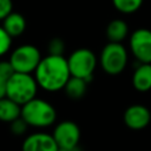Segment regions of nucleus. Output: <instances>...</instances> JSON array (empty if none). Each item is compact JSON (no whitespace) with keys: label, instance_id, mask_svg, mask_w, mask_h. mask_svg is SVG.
<instances>
[{"label":"nucleus","instance_id":"obj_3","mask_svg":"<svg viewBox=\"0 0 151 151\" xmlns=\"http://www.w3.org/2000/svg\"><path fill=\"white\" fill-rule=\"evenodd\" d=\"M38 83L35 77L28 73L15 72L7 80V96L19 105H25L29 100L35 98L38 91Z\"/></svg>","mask_w":151,"mask_h":151},{"label":"nucleus","instance_id":"obj_2","mask_svg":"<svg viewBox=\"0 0 151 151\" xmlns=\"http://www.w3.org/2000/svg\"><path fill=\"white\" fill-rule=\"evenodd\" d=\"M21 117L29 126L47 127L55 122L57 111L48 101L35 97L21 106Z\"/></svg>","mask_w":151,"mask_h":151},{"label":"nucleus","instance_id":"obj_13","mask_svg":"<svg viewBox=\"0 0 151 151\" xmlns=\"http://www.w3.org/2000/svg\"><path fill=\"white\" fill-rule=\"evenodd\" d=\"M21 116V105L8 97L0 99V122L12 123Z\"/></svg>","mask_w":151,"mask_h":151},{"label":"nucleus","instance_id":"obj_19","mask_svg":"<svg viewBox=\"0 0 151 151\" xmlns=\"http://www.w3.org/2000/svg\"><path fill=\"white\" fill-rule=\"evenodd\" d=\"M65 44L60 38H53L48 42V54L51 55H64Z\"/></svg>","mask_w":151,"mask_h":151},{"label":"nucleus","instance_id":"obj_10","mask_svg":"<svg viewBox=\"0 0 151 151\" xmlns=\"http://www.w3.org/2000/svg\"><path fill=\"white\" fill-rule=\"evenodd\" d=\"M22 151H59V146L52 134L35 132L25 138Z\"/></svg>","mask_w":151,"mask_h":151},{"label":"nucleus","instance_id":"obj_4","mask_svg":"<svg viewBox=\"0 0 151 151\" xmlns=\"http://www.w3.org/2000/svg\"><path fill=\"white\" fill-rule=\"evenodd\" d=\"M101 68L111 76L119 74L127 64V52L122 42H110L104 46L99 57Z\"/></svg>","mask_w":151,"mask_h":151},{"label":"nucleus","instance_id":"obj_12","mask_svg":"<svg viewBox=\"0 0 151 151\" xmlns=\"http://www.w3.org/2000/svg\"><path fill=\"white\" fill-rule=\"evenodd\" d=\"M2 27L12 38H15L21 35L26 29V20L20 13L12 12L2 20Z\"/></svg>","mask_w":151,"mask_h":151},{"label":"nucleus","instance_id":"obj_22","mask_svg":"<svg viewBox=\"0 0 151 151\" xmlns=\"http://www.w3.org/2000/svg\"><path fill=\"white\" fill-rule=\"evenodd\" d=\"M7 96V80L0 77V99Z\"/></svg>","mask_w":151,"mask_h":151},{"label":"nucleus","instance_id":"obj_9","mask_svg":"<svg viewBox=\"0 0 151 151\" xmlns=\"http://www.w3.org/2000/svg\"><path fill=\"white\" fill-rule=\"evenodd\" d=\"M124 123L131 130H143L151 120V113L144 105L134 104L129 106L124 112Z\"/></svg>","mask_w":151,"mask_h":151},{"label":"nucleus","instance_id":"obj_5","mask_svg":"<svg viewBox=\"0 0 151 151\" xmlns=\"http://www.w3.org/2000/svg\"><path fill=\"white\" fill-rule=\"evenodd\" d=\"M67 64L72 77L83 78L88 83L97 66V57L88 48H78L70 54Z\"/></svg>","mask_w":151,"mask_h":151},{"label":"nucleus","instance_id":"obj_11","mask_svg":"<svg viewBox=\"0 0 151 151\" xmlns=\"http://www.w3.org/2000/svg\"><path fill=\"white\" fill-rule=\"evenodd\" d=\"M132 85L139 92H146L151 88V64L139 63L132 76Z\"/></svg>","mask_w":151,"mask_h":151},{"label":"nucleus","instance_id":"obj_6","mask_svg":"<svg viewBox=\"0 0 151 151\" xmlns=\"http://www.w3.org/2000/svg\"><path fill=\"white\" fill-rule=\"evenodd\" d=\"M41 59L42 58L38 47L29 44L17 47L9 55V63L18 73L31 74L32 72H35Z\"/></svg>","mask_w":151,"mask_h":151},{"label":"nucleus","instance_id":"obj_14","mask_svg":"<svg viewBox=\"0 0 151 151\" xmlns=\"http://www.w3.org/2000/svg\"><path fill=\"white\" fill-rule=\"evenodd\" d=\"M129 33V26L124 20L114 19L106 27V37L110 42H122Z\"/></svg>","mask_w":151,"mask_h":151},{"label":"nucleus","instance_id":"obj_8","mask_svg":"<svg viewBox=\"0 0 151 151\" xmlns=\"http://www.w3.org/2000/svg\"><path fill=\"white\" fill-rule=\"evenodd\" d=\"M59 149H70L78 146L80 140V129L72 120L60 122L52 133Z\"/></svg>","mask_w":151,"mask_h":151},{"label":"nucleus","instance_id":"obj_15","mask_svg":"<svg viewBox=\"0 0 151 151\" xmlns=\"http://www.w3.org/2000/svg\"><path fill=\"white\" fill-rule=\"evenodd\" d=\"M64 91L66 93V96L71 99H80L85 96L86 91H87V81L83 78H78V77H72L68 79V81L66 83Z\"/></svg>","mask_w":151,"mask_h":151},{"label":"nucleus","instance_id":"obj_7","mask_svg":"<svg viewBox=\"0 0 151 151\" xmlns=\"http://www.w3.org/2000/svg\"><path fill=\"white\" fill-rule=\"evenodd\" d=\"M130 48L139 63L151 64V31L138 28L130 37Z\"/></svg>","mask_w":151,"mask_h":151},{"label":"nucleus","instance_id":"obj_17","mask_svg":"<svg viewBox=\"0 0 151 151\" xmlns=\"http://www.w3.org/2000/svg\"><path fill=\"white\" fill-rule=\"evenodd\" d=\"M11 124V126H9V129H11V132L14 134V136H22L24 133H26V131H27V127L29 126L28 124H27V122L20 116L19 118H17L15 120H13L12 123H9Z\"/></svg>","mask_w":151,"mask_h":151},{"label":"nucleus","instance_id":"obj_18","mask_svg":"<svg viewBox=\"0 0 151 151\" xmlns=\"http://www.w3.org/2000/svg\"><path fill=\"white\" fill-rule=\"evenodd\" d=\"M12 46V37L5 31L2 25L0 26V57L6 54Z\"/></svg>","mask_w":151,"mask_h":151},{"label":"nucleus","instance_id":"obj_16","mask_svg":"<svg viewBox=\"0 0 151 151\" xmlns=\"http://www.w3.org/2000/svg\"><path fill=\"white\" fill-rule=\"evenodd\" d=\"M112 4L117 11L125 14H130L134 13L140 8L143 0H112Z\"/></svg>","mask_w":151,"mask_h":151},{"label":"nucleus","instance_id":"obj_23","mask_svg":"<svg viewBox=\"0 0 151 151\" xmlns=\"http://www.w3.org/2000/svg\"><path fill=\"white\" fill-rule=\"evenodd\" d=\"M59 151H83L79 146H74V147H70V149H59Z\"/></svg>","mask_w":151,"mask_h":151},{"label":"nucleus","instance_id":"obj_20","mask_svg":"<svg viewBox=\"0 0 151 151\" xmlns=\"http://www.w3.org/2000/svg\"><path fill=\"white\" fill-rule=\"evenodd\" d=\"M15 73L9 60H0V77L8 80Z\"/></svg>","mask_w":151,"mask_h":151},{"label":"nucleus","instance_id":"obj_21","mask_svg":"<svg viewBox=\"0 0 151 151\" xmlns=\"http://www.w3.org/2000/svg\"><path fill=\"white\" fill-rule=\"evenodd\" d=\"M12 12H13L12 0H0V21H2Z\"/></svg>","mask_w":151,"mask_h":151},{"label":"nucleus","instance_id":"obj_1","mask_svg":"<svg viewBox=\"0 0 151 151\" xmlns=\"http://www.w3.org/2000/svg\"><path fill=\"white\" fill-rule=\"evenodd\" d=\"M34 77L39 87L47 92L64 90L66 83L71 78L67 59L64 55L48 54L39 63Z\"/></svg>","mask_w":151,"mask_h":151}]
</instances>
